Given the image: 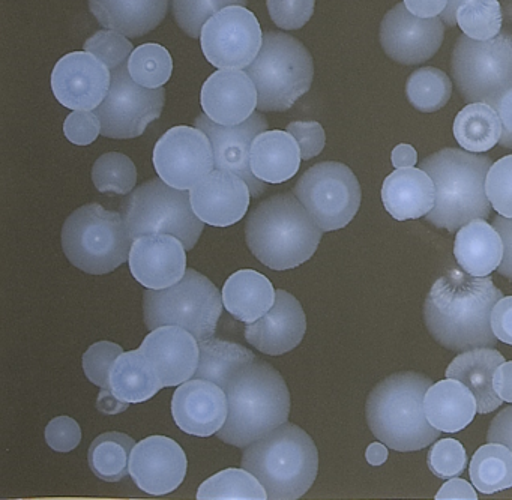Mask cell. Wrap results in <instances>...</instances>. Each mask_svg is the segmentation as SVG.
Wrapping results in <instances>:
<instances>
[{
	"mask_svg": "<svg viewBox=\"0 0 512 500\" xmlns=\"http://www.w3.org/2000/svg\"><path fill=\"white\" fill-rule=\"evenodd\" d=\"M503 298L490 277L449 269L437 278L424 302V322L431 337L451 352L494 347L491 310Z\"/></svg>",
	"mask_w": 512,
	"mask_h": 500,
	"instance_id": "6da1fadb",
	"label": "cell"
},
{
	"mask_svg": "<svg viewBox=\"0 0 512 500\" xmlns=\"http://www.w3.org/2000/svg\"><path fill=\"white\" fill-rule=\"evenodd\" d=\"M224 391L229 415L217 433L224 443L247 448L289 419L290 392L286 380L262 359L242 368Z\"/></svg>",
	"mask_w": 512,
	"mask_h": 500,
	"instance_id": "7a4b0ae2",
	"label": "cell"
},
{
	"mask_svg": "<svg viewBox=\"0 0 512 500\" xmlns=\"http://www.w3.org/2000/svg\"><path fill=\"white\" fill-rule=\"evenodd\" d=\"M323 230L293 193H280L260 203L245 224L248 248L275 271L298 268L316 253Z\"/></svg>",
	"mask_w": 512,
	"mask_h": 500,
	"instance_id": "3957f363",
	"label": "cell"
},
{
	"mask_svg": "<svg viewBox=\"0 0 512 500\" xmlns=\"http://www.w3.org/2000/svg\"><path fill=\"white\" fill-rule=\"evenodd\" d=\"M431 385L430 377L415 371L391 374L377 383L367 400L371 433L400 452L419 451L436 442L440 430L428 422L424 410Z\"/></svg>",
	"mask_w": 512,
	"mask_h": 500,
	"instance_id": "277c9868",
	"label": "cell"
},
{
	"mask_svg": "<svg viewBox=\"0 0 512 500\" xmlns=\"http://www.w3.org/2000/svg\"><path fill=\"white\" fill-rule=\"evenodd\" d=\"M493 161L487 155L446 148L419 164L436 185V205L427 215L437 229L458 232L476 218H488L491 203L485 193V178Z\"/></svg>",
	"mask_w": 512,
	"mask_h": 500,
	"instance_id": "5b68a950",
	"label": "cell"
},
{
	"mask_svg": "<svg viewBox=\"0 0 512 500\" xmlns=\"http://www.w3.org/2000/svg\"><path fill=\"white\" fill-rule=\"evenodd\" d=\"M242 467L253 473L271 500L301 499L319 472V452L307 431L284 422L245 448Z\"/></svg>",
	"mask_w": 512,
	"mask_h": 500,
	"instance_id": "8992f818",
	"label": "cell"
},
{
	"mask_svg": "<svg viewBox=\"0 0 512 500\" xmlns=\"http://www.w3.org/2000/svg\"><path fill=\"white\" fill-rule=\"evenodd\" d=\"M133 236L124 215L89 203L74 211L62 229V248L80 271L104 275L130 260Z\"/></svg>",
	"mask_w": 512,
	"mask_h": 500,
	"instance_id": "52a82bcc",
	"label": "cell"
},
{
	"mask_svg": "<svg viewBox=\"0 0 512 500\" xmlns=\"http://www.w3.org/2000/svg\"><path fill=\"white\" fill-rule=\"evenodd\" d=\"M259 94L260 112H286L310 91L313 56L296 38L281 32L263 35L257 58L245 68Z\"/></svg>",
	"mask_w": 512,
	"mask_h": 500,
	"instance_id": "ba28073f",
	"label": "cell"
},
{
	"mask_svg": "<svg viewBox=\"0 0 512 500\" xmlns=\"http://www.w3.org/2000/svg\"><path fill=\"white\" fill-rule=\"evenodd\" d=\"M223 305V295L214 283L194 269H187L175 286L145 290L146 328L154 331L160 326L178 325L190 331L197 341L209 340L217 331Z\"/></svg>",
	"mask_w": 512,
	"mask_h": 500,
	"instance_id": "9c48e42d",
	"label": "cell"
},
{
	"mask_svg": "<svg viewBox=\"0 0 512 500\" xmlns=\"http://www.w3.org/2000/svg\"><path fill=\"white\" fill-rule=\"evenodd\" d=\"M455 86L466 103H487L496 109L512 89V35L487 41L461 35L451 58Z\"/></svg>",
	"mask_w": 512,
	"mask_h": 500,
	"instance_id": "30bf717a",
	"label": "cell"
},
{
	"mask_svg": "<svg viewBox=\"0 0 512 500\" xmlns=\"http://www.w3.org/2000/svg\"><path fill=\"white\" fill-rule=\"evenodd\" d=\"M133 239L167 233L193 250L203 232V221L191 205L188 190L170 187L163 179H151L130 193L122 208Z\"/></svg>",
	"mask_w": 512,
	"mask_h": 500,
	"instance_id": "8fae6325",
	"label": "cell"
},
{
	"mask_svg": "<svg viewBox=\"0 0 512 500\" xmlns=\"http://www.w3.org/2000/svg\"><path fill=\"white\" fill-rule=\"evenodd\" d=\"M323 232L343 229L358 214L361 185L343 163L325 161L310 167L293 188Z\"/></svg>",
	"mask_w": 512,
	"mask_h": 500,
	"instance_id": "7c38bea8",
	"label": "cell"
},
{
	"mask_svg": "<svg viewBox=\"0 0 512 500\" xmlns=\"http://www.w3.org/2000/svg\"><path fill=\"white\" fill-rule=\"evenodd\" d=\"M166 103L164 88L148 89L131 79L128 64L112 71L109 94L95 109L101 121V136L109 139H134L157 121Z\"/></svg>",
	"mask_w": 512,
	"mask_h": 500,
	"instance_id": "4fadbf2b",
	"label": "cell"
},
{
	"mask_svg": "<svg viewBox=\"0 0 512 500\" xmlns=\"http://www.w3.org/2000/svg\"><path fill=\"white\" fill-rule=\"evenodd\" d=\"M203 55L220 70H245L259 55L263 32L259 20L241 5L224 8L205 23Z\"/></svg>",
	"mask_w": 512,
	"mask_h": 500,
	"instance_id": "5bb4252c",
	"label": "cell"
},
{
	"mask_svg": "<svg viewBox=\"0 0 512 500\" xmlns=\"http://www.w3.org/2000/svg\"><path fill=\"white\" fill-rule=\"evenodd\" d=\"M154 166L170 187L191 190L214 170L211 140L196 127L172 128L155 145Z\"/></svg>",
	"mask_w": 512,
	"mask_h": 500,
	"instance_id": "9a60e30c",
	"label": "cell"
},
{
	"mask_svg": "<svg viewBox=\"0 0 512 500\" xmlns=\"http://www.w3.org/2000/svg\"><path fill=\"white\" fill-rule=\"evenodd\" d=\"M445 38V23L439 17L422 19L398 4L386 13L380 26V44L392 61L419 65L433 58Z\"/></svg>",
	"mask_w": 512,
	"mask_h": 500,
	"instance_id": "2e32d148",
	"label": "cell"
},
{
	"mask_svg": "<svg viewBox=\"0 0 512 500\" xmlns=\"http://www.w3.org/2000/svg\"><path fill=\"white\" fill-rule=\"evenodd\" d=\"M194 125L211 140L215 169L227 170L241 176L250 187L253 197H260L268 190L266 182L257 179L250 166L251 145L260 133L268 131L269 128L262 113L254 112L250 119L233 127L217 124L208 115H200Z\"/></svg>",
	"mask_w": 512,
	"mask_h": 500,
	"instance_id": "e0dca14e",
	"label": "cell"
},
{
	"mask_svg": "<svg viewBox=\"0 0 512 500\" xmlns=\"http://www.w3.org/2000/svg\"><path fill=\"white\" fill-rule=\"evenodd\" d=\"M112 73L103 61L88 52L64 56L52 73L56 100L71 110H95L106 100Z\"/></svg>",
	"mask_w": 512,
	"mask_h": 500,
	"instance_id": "ac0fdd59",
	"label": "cell"
},
{
	"mask_svg": "<svg viewBox=\"0 0 512 500\" xmlns=\"http://www.w3.org/2000/svg\"><path fill=\"white\" fill-rule=\"evenodd\" d=\"M187 467L184 449L170 437H146L131 451V478L151 496H164L181 487Z\"/></svg>",
	"mask_w": 512,
	"mask_h": 500,
	"instance_id": "d6986e66",
	"label": "cell"
},
{
	"mask_svg": "<svg viewBox=\"0 0 512 500\" xmlns=\"http://www.w3.org/2000/svg\"><path fill=\"white\" fill-rule=\"evenodd\" d=\"M187 248L181 239L167 233L134 239L130 253V271L146 289L161 290L175 286L187 272Z\"/></svg>",
	"mask_w": 512,
	"mask_h": 500,
	"instance_id": "ffe728a7",
	"label": "cell"
},
{
	"mask_svg": "<svg viewBox=\"0 0 512 500\" xmlns=\"http://www.w3.org/2000/svg\"><path fill=\"white\" fill-rule=\"evenodd\" d=\"M172 415L184 433L212 436L223 428L229 415L226 391L211 380L190 379L173 394Z\"/></svg>",
	"mask_w": 512,
	"mask_h": 500,
	"instance_id": "44dd1931",
	"label": "cell"
},
{
	"mask_svg": "<svg viewBox=\"0 0 512 500\" xmlns=\"http://www.w3.org/2000/svg\"><path fill=\"white\" fill-rule=\"evenodd\" d=\"M139 349L157 371L164 388L193 379L199 367V341L182 326L166 325L154 329Z\"/></svg>",
	"mask_w": 512,
	"mask_h": 500,
	"instance_id": "7402d4cb",
	"label": "cell"
},
{
	"mask_svg": "<svg viewBox=\"0 0 512 500\" xmlns=\"http://www.w3.org/2000/svg\"><path fill=\"white\" fill-rule=\"evenodd\" d=\"M197 217L214 227H229L247 214L251 191L241 176L227 170H212L190 190Z\"/></svg>",
	"mask_w": 512,
	"mask_h": 500,
	"instance_id": "603a6c76",
	"label": "cell"
},
{
	"mask_svg": "<svg viewBox=\"0 0 512 500\" xmlns=\"http://www.w3.org/2000/svg\"><path fill=\"white\" fill-rule=\"evenodd\" d=\"M305 331L307 317L301 302L286 290H277L274 307L248 323L245 340L265 355L280 356L298 347Z\"/></svg>",
	"mask_w": 512,
	"mask_h": 500,
	"instance_id": "cb8c5ba5",
	"label": "cell"
},
{
	"mask_svg": "<svg viewBox=\"0 0 512 500\" xmlns=\"http://www.w3.org/2000/svg\"><path fill=\"white\" fill-rule=\"evenodd\" d=\"M200 103L209 119L233 127L251 118L259 103V94L247 71L220 70L206 80Z\"/></svg>",
	"mask_w": 512,
	"mask_h": 500,
	"instance_id": "d4e9b609",
	"label": "cell"
},
{
	"mask_svg": "<svg viewBox=\"0 0 512 500\" xmlns=\"http://www.w3.org/2000/svg\"><path fill=\"white\" fill-rule=\"evenodd\" d=\"M382 202L395 220H418L433 211L436 185L422 169H397L383 182Z\"/></svg>",
	"mask_w": 512,
	"mask_h": 500,
	"instance_id": "484cf974",
	"label": "cell"
},
{
	"mask_svg": "<svg viewBox=\"0 0 512 500\" xmlns=\"http://www.w3.org/2000/svg\"><path fill=\"white\" fill-rule=\"evenodd\" d=\"M101 26L139 38L157 29L169 10V0H88Z\"/></svg>",
	"mask_w": 512,
	"mask_h": 500,
	"instance_id": "4316f807",
	"label": "cell"
},
{
	"mask_svg": "<svg viewBox=\"0 0 512 500\" xmlns=\"http://www.w3.org/2000/svg\"><path fill=\"white\" fill-rule=\"evenodd\" d=\"M505 362L494 347H476L461 352L446 368V377L463 382L475 395L478 413L493 412L503 403L493 386L494 371Z\"/></svg>",
	"mask_w": 512,
	"mask_h": 500,
	"instance_id": "83f0119b",
	"label": "cell"
},
{
	"mask_svg": "<svg viewBox=\"0 0 512 500\" xmlns=\"http://www.w3.org/2000/svg\"><path fill=\"white\" fill-rule=\"evenodd\" d=\"M301 160V149L289 131H263L251 145V170L266 184H283L292 179Z\"/></svg>",
	"mask_w": 512,
	"mask_h": 500,
	"instance_id": "f1b7e54d",
	"label": "cell"
},
{
	"mask_svg": "<svg viewBox=\"0 0 512 500\" xmlns=\"http://www.w3.org/2000/svg\"><path fill=\"white\" fill-rule=\"evenodd\" d=\"M424 410L434 428L443 433H457L473 421L478 412V403L463 382L448 377L428 388Z\"/></svg>",
	"mask_w": 512,
	"mask_h": 500,
	"instance_id": "f546056e",
	"label": "cell"
},
{
	"mask_svg": "<svg viewBox=\"0 0 512 500\" xmlns=\"http://www.w3.org/2000/svg\"><path fill=\"white\" fill-rule=\"evenodd\" d=\"M454 256L467 274L488 277L502 263V236L484 218H476L458 230Z\"/></svg>",
	"mask_w": 512,
	"mask_h": 500,
	"instance_id": "4dcf8cb0",
	"label": "cell"
},
{
	"mask_svg": "<svg viewBox=\"0 0 512 500\" xmlns=\"http://www.w3.org/2000/svg\"><path fill=\"white\" fill-rule=\"evenodd\" d=\"M277 299V290L268 277L253 271L242 269L235 272L223 287V304L236 320L253 323L265 316Z\"/></svg>",
	"mask_w": 512,
	"mask_h": 500,
	"instance_id": "1f68e13d",
	"label": "cell"
},
{
	"mask_svg": "<svg viewBox=\"0 0 512 500\" xmlns=\"http://www.w3.org/2000/svg\"><path fill=\"white\" fill-rule=\"evenodd\" d=\"M157 371L142 350L122 353L110 374V389L122 403H143L163 389Z\"/></svg>",
	"mask_w": 512,
	"mask_h": 500,
	"instance_id": "d6a6232c",
	"label": "cell"
},
{
	"mask_svg": "<svg viewBox=\"0 0 512 500\" xmlns=\"http://www.w3.org/2000/svg\"><path fill=\"white\" fill-rule=\"evenodd\" d=\"M200 359L196 379L211 380L221 388L226 389L230 380L251 362L256 361V355L247 347L232 341L209 340L199 341Z\"/></svg>",
	"mask_w": 512,
	"mask_h": 500,
	"instance_id": "836d02e7",
	"label": "cell"
},
{
	"mask_svg": "<svg viewBox=\"0 0 512 500\" xmlns=\"http://www.w3.org/2000/svg\"><path fill=\"white\" fill-rule=\"evenodd\" d=\"M454 137L461 148L475 154L490 151L502 137L499 113L487 103H470L454 122Z\"/></svg>",
	"mask_w": 512,
	"mask_h": 500,
	"instance_id": "e575fe53",
	"label": "cell"
},
{
	"mask_svg": "<svg viewBox=\"0 0 512 500\" xmlns=\"http://www.w3.org/2000/svg\"><path fill=\"white\" fill-rule=\"evenodd\" d=\"M470 479L482 494H494L512 487V451L502 443L488 442L472 457Z\"/></svg>",
	"mask_w": 512,
	"mask_h": 500,
	"instance_id": "d590c367",
	"label": "cell"
},
{
	"mask_svg": "<svg viewBox=\"0 0 512 500\" xmlns=\"http://www.w3.org/2000/svg\"><path fill=\"white\" fill-rule=\"evenodd\" d=\"M134 446L136 442L127 434L118 431L101 434L89 448V467L101 481H122L130 473V457Z\"/></svg>",
	"mask_w": 512,
	"mask_h": 500,
	"instance_id": "8d00e7d4",
	"label": "cell"
},
{
	"mask_svg": "<svg viewBox=\"0 0 512 500\" xmlns=\"http://www.w3.org/2000/svg\"><path fill=\"white\" fill-rule=\"evenodd\" d=\"M199 500H266L268 491L247 469H226L206 479L199 490Z\"/></svg>",
	"mask_w": 512,
	"mask_h": 500,
	"instance_id": "74e56055",
	"label": "cell"
},
{
	"mask_svg": "<svg viewBox=\"0 0 512 500\" xmlns=\"http://www.w3.org/2000/svg\"><path fill=\"white\" fill-rule=\"evenodd\" d=\"M452 94L449 77L433 67L419 68L406 83L409 103L422 113H433L448 104Z\"/></svg>",
	"mask_w": 512,
	"mask_h": 500,
	"instance_id": "f35d334b",
	"label": "cell"
},
{
	"mask_svg": "<svg viewBox=\"0 0 512 500\" xmlns=\"http://www.w3.org/2000/svg\"><path fill=\"white\" fill-rule=\"evenodd\" d=\"M128 71L131 79L143 88H163L172 77V56L160 44H143L131 53Z\"/></svg>",
	"mask_w": 512,
	"mask_h": 500,
	"instance_id": "ab89813d",
	"label": "cell"
},
{
	"mask_svg": "<svg viewBox=\"0 0 512 500\" xmlns=\"http://www.w3.org/2000/svg\"><path fill=\"white\" fill-rule=\"evenodd\" d=\"M92 181L100 193L109 196H127L133 193L137 169L127 155L109 152L95 161Z\"/></svg>",
	"mask_w": 512,
	"mask_h": 500,
	"instance_id": "60d3db41",
	"label": "cell"
},
{
	"mask_svg": "<svg viewBox=\"0 0 512 500\" xmlns=\"http://www.w3.org/2000/svg\"><path fill=\"white\" fill-rule=\"evenodd\" d=\"M502 7L499 0H469L457 11V26L466 37L487 41L502 29Z\"/></svg>",
	"mask_w": 512,
	"mask_h": 500,
	"instance_id": "b9f144b4",
	"label": "cell"
},
{
	"mask_svg": "<svg viewBox=\"0 0 512 500\" xmlns=\"http://www.w3.org/2000/svg\"><path fill=\"white\" fill-rule=\"evenodd\" d=\"M247 4L248 0H172V10L182 31L191 38H200L203 26L212 16L232 5Z\"/></svg>",
	"mask_w": 512,
	"mask_h": 500,
	"instance_id": "7bdbcfd3",
	"label": "cell"
},
{
	"mask_svg": "<svg viewBox=\"0 0 512 500\" xmlns=\"http://www.w3.org/2000/svg\"><path fill=\"white\" fill-rule=\"evenodd\" d=\"M485 193L491 208L505 218H512V155L493 163L485 178Z\"/></svg>",
	"mask_w": 512,
	"mask_h": 500,
	"instance_id": "ee69618b",
	"label": "cell"
},
{
	"mask_svg": "<svg viewBox=\"0 0 512 500\" xmlns=\"http://www.w3.org/2000/svg\"><path fill=\"white\" fill-rule=\"evenodd\" d=\"M85 52L97 56L110 68V71H113L128 64L134 49L133 44L125 38L124 34L107 29V31H98L86 41Z\"/></svg>",
	"mask_w": 512,
	"mask_h": 500,
	"instance_id": "f6af8a7d",
	"label": "cell"
},
{
	"mask_svg": "<svg viewBox=\"0 0 512 500\" xmlns=\"http://www.w3.org/2000/svg\"><path fill=\"white\" fill-rule=\"evenodd\" d=\"M428 467L440 479L454 478L466 469V449L455 439H442L434 443L428 452Z\"/></svg>",
	"mask_w": 512,
	"mask_h": 500,
	"instance_id": "bcb514c9",
	"label": "cell"
},
{
	"mask_svg": "<svg viewBox=\"0 0 512 500\" xmlns=\"http://www.w3.org/2000/svg\"><path fill=\"white\" fill-rule=\"evenodd\" d=\"M122 353H124V349L119 344L110 343V341L92 344L83 355V368H85L86 377L101 389H109L113 365Z\"/></svg>",
	"mask_w": 512,
	"mask_h": 500,
	"instance_id": "7dc6e473",
	"label": "cell"
},
{
	"mask_svg": "<svg viewBox=\"0 0 512 500\" xmlns=\"http://www.w3.org/2000/svg\"><path fill=\"white\" fill-rule=\"evenodd\" d=\"M314 4L316 0H266L272 22L284 31L304 28L313 17Z\"/></svg>",
	"mask_w": 512,
	"mask_h": 500,
	"instance_id": "c3c4849f",
	"label": "cell"
},
{
	"mask_svg": "<svg viewBox=\"0 0 512 500\" xmlns=\"http://www.w3.org/2000/svg\"><path fill=\"white\" fill-rule=\"evenodd\" d=\"M64 133L74 145H91L101 134L100 118L91 110H76L65 121Z\"/></svg>",
	"mask_w": 512,
	"mask_h": 500,
	"instance_id": "681fc988",
	"label": "cell"
},
{
	"mask_svg": "<svg viewBox=\"0 0 512 500\" xmlns=\"http://www.w3.org/2000/svg\"><path fill=\"white\" fill-rule=\"evenodd\" d=\"M82 430L79 422L70 416L52 419L46 428V442L53 451L70 452L79 446Z\"/></svg>",
	"mask_w": 512,
	"mask_h": 500,
	"instance_id": "f907efd6",
	"label": "cell"
},
{
	"mask_svg": "<svg viewBox=\"0 0 512 500\" xmlns=\"http://www.w3.org/2000/svg\"><path fill=\"white\" fill-rule=\"evenodd\" d=\"M287 131L298 142L302 160L308 161L317 157L325 148L326 134L319 122H292L287 125Z\"/></svg>",
	"mask_w": 512,
	"mask_h": 500,
	"instance_id": "816d5d0a",
	"label": "cell"
},
{
	"mask_svg": "<svg viewBox=\"0 0 512 500\" xmlns=\"http://www.w3.org/2000/svg\"><path fill=\"white\" fill-rule=\"evenodd\" d=\"M491 329L497 340L512 346V296H503L494 304Z\"/></svg>",
	"mask_w": 512,
	"mask_h": 500,
	"instance_id": "f5cc1de1",
	"label": "cell"
},
{
	"mask_svg": "<svg viewBox=\"0 0 512 500\" xmlns=\"http://www.w3.org/2000/svg\"><path fill=\"white\" fill-rule=\"evenodd\" d=\"M493 227L500 233L503 241V259L497 271L503 277L512 280V218L497 215L493 220Z\"/></svg>",
	"mask_w": 512,
	"mask_h": 500,
	"instance_id": "db71d44e",
	"label": "cell"
},
{
	"mask_svg": "<svg viewBox=\"0 0 512 500\" xmlns=\"http://www.w3.org/2000/svg\"><path fill=\"white\" fill-rule=\"evenodd\" d=\"M487 439L488 442L502 443L512 451V404L494 416Z\"/></svg>",
	"mask_w": 512,
	"mask_h": 500,
	"instance_id": "11a10c76",
	"label": "cell"
},
{
	"mask_svg": "<svg viewBox=\"0 0 512 500\" xmlns=\"http://www.w3.org/2000/svg\"><path fill=\"white\" fill-rule=\"evenodd\" d=\"M436 500H476L475 488L470 482L464 481L461 478H449L448 482L443 484V487L437 491Z\"/></svg>",
	"mask_w": 512,
	"mask_h": 500,
	"instance_id": "9f6ffc18",
	"label": "cell"
},
{
	"mask_svg": "<svg viewBox=\"0 0 512 500\" xmlns=\"http://www.w3.org/2000/svg\"><path fill=\"white\" fill-rule=\"evenodd\" d=\"M449 0H404L407 10L422 19L439 17L448 7Z\"/></svg>",
	"mask_w": 512,
	"mask_h": 500,
	"instance_id": "6f0895ef",
	"label": "cell"
},
{
	"mask_svg": "<svg viewBox=\"0 0 512 500\" xmlns=\"http://www.w3.org/2000/svg\"><path fill=\"white\" fill-rule=\"evenodd\" d=\"M502 121V137L499 145L506 149H512V89L500 100L496 107Z\"/></svg>",
	"mask_w": 512,
	"mask_h": 500,
	"instance_id": "680465c9",
	"label": "cell"
},
{
	"mask_svg": "<svg viewBox=\"0 0 512 500\" xmlns=\"http://www.w3.org/2000/svg\"><path fill=\"white\" fill-rule=\"evenodd\" d=\"M493 386L496 394L506 403H512V361L503 362L494 371Z\"/></svg>",
	"mask_w": 512,
	"mask_h": 500,
	"instance_id": "91938a15",
	"label": "cell"
},
{
	"mask_svg": "<svg viewBox=\"0 0 512 500\" xmlns=\"http://www.w3.org/2000/svg\"><path fill=\"white\" fill-rule=\"evenodd\" d=\"M392 166L395 169H406V167H415L418 161V152L410 145L395 146L391 155Z\"/></svg>",
	"mask_w": 512,
	"mask_h": 500,
	"instance_id": "94428289",
	"label": "cell"
},
{
	"mask_svg": "<svg viewBox=\"0 0 512 500\" xmlns=\"http://www.w3.org/2000/svg\"><path fill=\"white\" fill-rule=\"evenodd\" d=\"M130 404L122 403L113 395L112 389H101L100 397H98V409L106 415H116V413L124 412Z\"/></svg>",
	"mask_w": 512,
	"mask_h": 500,
	"instance_id": "6125c7cd",
	"label": "cell"
},
{
	"mask_svg": "<svg viewBox=\"0 0 512 500\" xmlns=\"http://www.w3.org/2000/svg\"><path fill=\"white\" fill-rule=\"evenodd\" d=\"M389 451L383 442H374L365 451V458L371 466H380L388 460Z\"/></svg>",
	"mask_w": 512,
	"mask_h": 500,
	"instance_id": "be15d7a7",
	"label": "cell"
},
{
	"mask_svg": "<svg viewBox=\"0 0 512 500\" xmlns=\"http://www.w3.org/2000/svg\"><path fill=\"white\" fill-rule=\"evenodd\" d=\"M469 0H449L448 7L442 13V20L446 26H455L457 25V11L461 5L466 4Z\"/></svg>",
	"mask_w": 512,
	"mask_h": 500,
	"instance_id": "e7e4bbea",
	"label": "cell"
}]
</instances>
